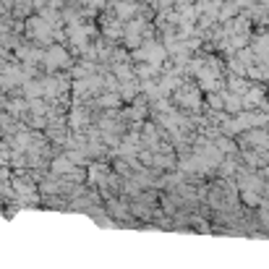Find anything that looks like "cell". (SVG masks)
Here are the masks:
<instances>
[{
    "mask_svg": "<svg viewBox=\"0 0 269 269\" xmlns=\"http://www.w3.org/2000/svg\"><path fill=\"white\" fill-rule=\"evenodd\" d=\"M29 34L34 37L39 45H47V47H53V39H55V29H53V24H47L42 16H31L29 19Z\"/></svg>",
    "mask_w": 269,
    "mask_h": 269,
    "instance_id": "cell-1",
    "label": "cell"
},
{
    "mask_svg": "<svg viewBox=\"0 0 269 269\" xmlns=\"http://www.w3.org/2000/svg\"><path fill=\"white\" fill-rule=\"evenodd\" d=\"M45 68L47 71H55V68H68L71 65V58H68V50H65L63 45H53L45 50Z\"/></svg>",
    "mask_w": 269,
    "mask_h": 269,
    "instance_id": "cell-2",
    "label": "cell"
},
{
    "mask_svg": "<svg viewBox=\"0 0 269 269\" xmlns=\"http://www.w3.org/2000/svg\"><path fill=\"white\" fill-rule=\"evenodd\" d=\"M113 8H115L118 21H125V24L133 21V19H136V13H139V3H136V0H115Z\"/></svg>",
    "mask_w": 269,
    "mask_h": 269,
    "instance_id": "cell-3",
    "label": "cell"
},
{
    "mask_svg": "<svg viewBox=\"0 0 269 269\" xmlns=\"http://www.w3.org/2000/svg\"><path fill=\"white\" fill-rule=\"evenodd\" d=\"M175 99L183 105V107H188V110H199V89L196 87H183L175 91Z\"/></svg>",
    "mask_w": 269,
    "mask_h": 269,
    "instance_id": "cell-4",
    "label": "cell"
},
{
    "mask_svg": "<svg viewBox=\"0 0 269 269\" xmlns=\"http://www.w3.org/2000/svg\"><path fill=\"white\" fill-rule=\"evenodd\" d=\"M251 50L256 53L259 60H267V58H269V34H259V37H254V45H251Z\"/></svg>",
    "mask_w": 269,
    "mask_h": 269,
    "instance_id": "cell-5",
    "label": "cell"
},
{
    "mask_svg": "<svg viewBox=\"0 0 269 269\" xmlns=\"http://www.w3.org/2000/svg\"><path fill=\"white\" fill-rule=\"evenodd\" d=\"M180 87H183V81L178 76H173V73H167V76L159 81V91H162V94H175Z\"/></svg>",
    "mask_w": 269,
    "mask_h": 269,
    "instance_id": "cell-6",
    "label": "cell"
},
{
    "mask_svg": "<svg viewBox=\"0 0 269 269\" xmlns=\"http://www.w3.org/2000/svg\"><path fill=\"white\" fill-rule=\"evenodd\" d=\"M262 102H264V91L256 89V87H251L246 94H243V107H254V105H262Z\"/></svg>",
    "mask_w": 269,
    "mask_h": 269,
    "instance_id": "cell-7",
    "label": "cell"
},
{
    "mask_svg": "<svg viewBox=\"0 0 269 269\" xmlns=\"http://www.w3.org/2000/svg\"><path fill=\"white\" fill-rule=\"evenodd\" d=\"M222 99H225V110L228 113H243V97H238V94H222Z\"/></svg>",
    "mask_w": 269,
    "mask_h": 269,
    "instance_id": "cell-8",
    "label": "cell"
},
{
    "mask_svg": "<svg viewBox=\"0 0 269 269\" xmlns=\"http://www.w3.org/2000/svg\"><path fill=\"white\" fill-rule=\"evenodd\" d=\"M240 13V8L233 3V0H228V3H222V11H220V21H225V24H230L235 16Z\"/></svg>",
    "mask_w": 269,
    "mask_h": 269,
    "instance_id": "cell-9",
    "label": "cell"
},
{
    "mask_svg": "<svg viewBox=\"0 0 269 269\" xmlns=\"http://www.w3.org/2000/svg\"><path fill=\"white\" fill-rule=\"evenodd\" d=\"M228 87L233 89V94H238V97H243V94H246V91L251 89V87H248V81L243 79V76H230Z\"/></svg>",
    "mask_w": 269,
    "mask_h": 269,
    "instance_id": "cell-10",
    "label": "cell"
},
{
    "mask_svg": "<svg viewBox=\"0 0 269 269\" xmlns=\"http://www.w3.org/2000/svg\"><path fill=\"white\" fill-rule=\"evenodd\" d=\"M53 173H60V175H73V173H79L76 167H73L65 157H60V159H55L53 162Z\"/></svg>",
    "mask_w": 269,
    "mask_h": 269,
    "instance_id": "cell-11",
    "label": "cell"
},
{
    "mask_svg": "<svg viewBox=\"0 0 269 269\" xmlns=\"http://www.w3.org/2000/svg\"><path fill=\"white\" fill-rule=\"evenodd\" d=\"M248 144H254V147H267L269 144V133L267 131H248Z\"/></svg>",
    "mask_w": 269,
    "mask_h": 269,
    "instance_id": "cell-12",
    "label": "cell"
},
{
    "mask_svg": "<svg viewBox=\"0 0 269 269\" xmlns=\"http://www.w3.org/2000/svg\"><path fill=\"white\" fill-rule=\"evenodd\" d=\"M24 94H27L29 99H37V97L42 94V81L37 84V81H31V79H29L27 84H24Z\"/></svg>",
    "mask_w": 269,
    "mask_h": 269,
    "instance_id": "cell-13",
    "label": "cell"
},
{
    "mask_svg": "<svg viewBox=\"0 0 269 269\" xmlns=\"http://www.w3.org/2000/svg\"><path fill=\"white\" fill-rule=\"evenodd\" d=\"M105 37L107 39H118V37H123V27H120V24H118V21H110V24H105Z\"/></svg>",
    "mask_w": 269,
    "mask_h": 269,
    "instance_id": "cell-14",
    "label": "cell"
},
{
    "mask_svg": "<svg viewBox=\"0 0 269 269\" xmlns=\"http://www.w3.org/2000/svg\"><path fill=\"white\" fill-rule=\"evenodd\" d=\"M238 60L246 65V68H251V65H254V60H259V58H256V53H254L251 47H243L240 53H238Z\"/></svg>",
    "mask_w": 269,
    "mask_h": 269,
    "instance_id": "cell-15",
    "label": "cell"
},
{
    "mask_svg": "<svg viewBox=\"0 0 269 269\" xmlns=\"http://www.w3.org/2000/svg\"><path fill=\"white\" fill-rule=\"evenodd\" d=\"M115 79L131 81V79H133V68H131V65H125V63H118V65H115Z\"/></svg>",
    "mask_w": 269,
    "mask_h": 269,
    "instance_id": "cell-16",
    "label": "cell"
},
{
    "mask_svg": "<svg viewBox=\"0 0 269 269\" xmlns=\"http://www.w3.org/2000/svg\"><path fill=\"white\" fill-rule=\"evenodd\" d=\"M31 0H21V3H16V8H13V16L16 19H24V16H29L31 13Z\"/></svg>",
    "mask_w": 269,
    "mask_h": 269,
    "instance_id": "cell-17",
    "label": "cell"
},
{
    "mask_svg": "<svg viewBox=\"0 0 269 269\" xmlns=\"http://www.w3.org/2000/svg\"><path fill=\"white\" fill-rule=\"evenodd\" d=\"M136 91H139L136 84H133V81H125L123 87H120V97H123V99H133V97H136Z\"/></svg>",
    "mask_w": 269,
    "mask_h": 269,
    "instance_id": "cell-18",
    "label": "cell"
},
{
    "mask_svg": "<svg viewBox=\"0 0 269 269\" xmlns=\"http://www.w3.org/2000/svg\"><path fill=\"white\" fill-rule=\"evenodd\" d=\"M230 71H233V76H246V71H248V68L238 60V58H235V60H230Z\"/></svg>",
    "mask_w": 269,
    "mask_h": 269,
    "instance_id": "cell-19",
    "label": "cell"
},
{
    "mask_svg": "<svg viewBox=\"0 0 269 269\" xmlns=\"http://www.w3.org/2000/svg\"><path fill=\"white\" fill-rule=\"evenodd\" d=\"M29 110L34 113V115H42V113H47V105L42 102V99H31V102H29Z\"/></svg>",
    "mask_w": 269,
    "mask_h": 269,
    "instance_id": "cell-20",
    "label": "cell"
},
{
    "mask_svg": "<svg viewBox=\"0 0 269 269\" xmlns=\"http://www.w3.org/2000/svg\"><path fill=\"white\" fill-rule=\"evenodd\" d=\"M243 201H246L248 207H256V204H259V193H254V191H243Z\"/></svg>",
    "mask_w": 269,
    "mask_h": 269,
    "instance_id": "cell-21",
    "label": "cell"
},
{
    "mask_svg": "<svg viewBox=\"0 0 269 269\" xmlns=\"http://www.w3.org/2000/svg\"><path fill=\"white\" fill-rule=\"evenodd\" d=\"M99 105H102V107H115L118 105V97L115 94H105V97H99Z\"/></svg>",
    "mask_w": 269,
    "mask_h": 269,
    "instance_id": "cell-22",
    "label": "cell"
},
{
    "mask_svg": "<svg viewBox=\"0 0 269 269\" xmlns=\"http://www.w3.org/2000/svg\"><path fill=\"white\" fill-rule=\"evenodd\" d=\"M29 55H31V47H27V45H19V47H16V58L29 60Z\"/></svg>",
    "mask_w": 269,
    "mask_h": 269,
    "instance_id": "cell-23",
    "label": "cell"
},
{
    "mask_svg": "<svg viewBox=\"0 0 269 269\" xmlns=\"http://www.w3.org/2000/svg\"><path fill=\"white\" fill-rule=\"evenodd\" d=\"M209 105H212L214 110H225V99H222V97H217V94L209 97Z\"/></svg>",
    "mask_w": 269,
    "mask_h": 269,
    "instance_id": "cell-24",
    "label": "cell"
},
{
    "mask_svg": "<svg viewBox=\"0 0 269 269\" xmlns=\"http://www.w3.org/2000/svg\"><path fill=\"white\" fill-rule=\"evenodd\" d=\"M136 3H152V0H136Z\"/></svg>",
    "mask_w": 269,
    "mask_h": 269,
    "instance_id": "cell-25",
    "label": "cell"
},
{
    "mask_svg": "<svg viewBox=\"0 0 269 269\" xmlns=\"http://www.w3.org/2000/svg\"><path fill=\"white\" fill-rule=\"evenodd\" d=\"M267 178H269V167H267Z\"/></svg>",
    "mask_w": 269,
    "mask_h": 269,
    "instance_id": "cell-26",
    "label": "cell"
},
{
    "mask_svg": "<svg viewBox=\"0 0 269 269\" xmlns=\"http://www.w3.org/2000/svg\"><path fill=\"white\" fill-rule=\"evenodd\" d=\"M233 3H235V0H233Z\"/></svg>",
    "mask_w": 269,
    "mask_h": 269,
    "instance_id": "cell-27",
    "label": "cell"
}]
</instances>
